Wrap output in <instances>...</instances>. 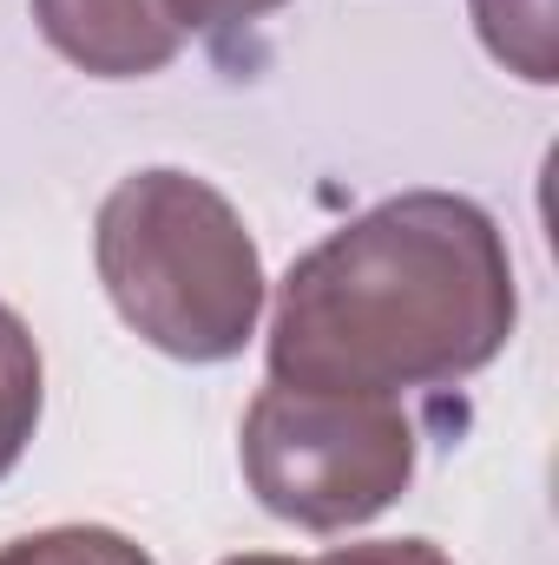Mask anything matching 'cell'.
Segmentation results:
<instances>
[{
    "label": "cell",
    "instance_id": "cell-1",
    "mask_svg": "<svg viewBox=\"0 0 559 565\" xmlns=\"http://www.w3.org/2000/svg\"><path fill=\"white\" fill-rule=\"evenodd\" d=\"M520 322L500 224L461 191H402L289 264L271 382L409 395L481 375Z\"/></svg>",
    "mask_w": 559,
    "mask_h": 565
},
{
    "label": "cell",
    "instance_id": "cell-2",
    "mask_svg": "<svg viewBox=\"0 0 559 565\" xmlns=\"http://www.w3.org/2000/svg\"><path fill=\"white\" fill-rule=\"evenodd\" d=\"M93 264L119 322L171 362L244 355L264 316V257L244 211L198 171L151 164L106 191Z\"/></svg>",
    "mask_w": 559,
    "mask_h": 565
},
{
    "label": "cell",
    "instance_id": "cell-3",
    "mask_svg": "<svg viewBox=\"0 0 559 565\" xmlns=\"http://www.w3.org/2000/svg\"><path fill=\"white\" fill-rule=\"evenodd\" d=\"M257 507L303 533H356L415 480V422L389 395L271 382L238 434Z\"/></svg>",
    "mask_w": 559,
    "mask_h": 565
},
{
    "label": "cell",
    "instance_id": "cell-4",
    "mask_svg": "<svg viewBox=\"0 0 559 565\" xmlns=\"http://www.w3.org/2000/svg\"><path fill=\"white\" fill-rule=\"evenodd\" d=\"M40 40L93 79H151L184 53L171 0H27Z\"/></svg>",
    "mask_w": 559,
    "mask_h": 565
},
{
    "label": "cell",
    "instance_id": "cell-5",
    "mask_svg": "<svg viewBox=\"0 0 559 565\" xmlns=\"http://www.w3.org/2000/svg\"><path fill=\"white\" fill-rule=\"evenodd\" d=\"M474 7V33L481 46L520 73L527 86H553L559 79V46H553V0H467Z\"/></svg>",
    "mask_w": 559,
    "mask_h": 565
},
{
    "label": "cell",
    "instance_id": "cell-6",
    "mask_svg": "<svg viewBox=\"0 0 559 565\" xmlns=\"http://www.w3.org/2000/svg\"><path fill=\"white\" fill-rule=\"evenodd\" d=\"M40 402H46V369H40V342L33 329L0 302V480L20 467L33 427H40Z\"/></svg>",
    "mask_w": 559,
    "mask_h": 565
},
{
    "label": "cell",
    "instance_id": "cell-7",
    "mask_svg": "<svg viewBox=\"0 0 559 565\" xmlns=\"http://www.w3.org/2000/svg\"><path fill=\"white\" fill-rule=\"evenodd\" d=\"M0 565H158V559L113 526H46V533H27V540H7Z\"/></svg>",
    "mask_w": 559,
    "mask_h": 565
},
{
    "label": "cell",
    "instance_id": "cell-8",
    "mask_svg": "<svg viewBox=\"0 0 559 565\" xmlns=\"http://www.w3.org/2000/svg\"><path fill=\"white\" fill-rule=\"evenodd\" d=\"M224 565H454L434 540H369V546H329L316 559H289V553H238Z\"/></svg>",
    "mask_w": 559,
    "mask_h": 565
},
{
    "label": "cell",
    "instance_id": "cell-9",
    "mask_svg": "<svg viewBox=\"0 0 559 565\" xmlns=\"http://www.w3.org/2000/svg\"><path fill=\"white\" fill-rule=\"evenodd\" d=\"M277 7L283 0H171L184 33H238V26H257Z\"/></svg>",
    "mask_w": 559,
    "mask_h": 565
}]
</instances>
